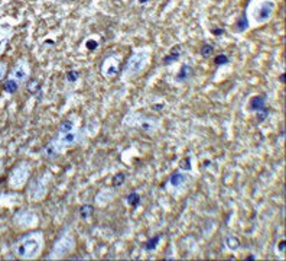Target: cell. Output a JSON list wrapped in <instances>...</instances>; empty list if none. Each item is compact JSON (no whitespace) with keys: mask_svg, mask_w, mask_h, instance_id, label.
<instances>
[{"mask_svg":"<svg viewBox=\"0 0 286 261\" xmlns=\"http://www.w3.org/2000/svg\"><path fill=\"white\" fill-rule=\"evenodd\" d=\"M44 247V235L42 232H29L19 238L13 244V253L21 260H33L42 251Z\"/></svg>","mask_w":286,"mask_h":261,"instance_id":"cell-1","label":"cell"},{"mask_svg":"<svg viewBox=\"0 0 286 261\" xmlns=\"http://www.w3.org/2000/svg\"><path fill=\"white\" fill-rule=\"evenodd\" d=\"M31 176V165L28 163H19L12 169L9 174V186L15 190L22 189L26 184V181Z\"/></svg>","mask_w":286,"mask_h":261,"instance_id":"cell-2","label":"cell"},{"mask_svg":"<svg viewBox=\"0 0 286 261\" xmlns=\"http://www.w3.org/2000/svg\"><path fill=\"white\" fill-rule=\"evenodd\" d=\"M149 54L145 51H137L127 61L126 68H125V76L126 77H135L136 74H139L145 68V65L148 63Z\"/></svg>","mask_w":286,"mask_h":261,"instance_id":"cell-3","label":"cell"},{"mask_svg":"<svg viewBox=\"0 0 286 261\" xmlns=\"http://www.w3.org/2000/svg\"><path fill=\"white\" fill-rule=\"evenodd\" d=\"M29 74H31L29 63H28L26 58L22 57L13 65V68L10 70V74H9L8 79H12V80H15V82H17L22 86L29 79Z\"/></svg>","mask_w":286,"mask_h":261,"instance_id":"cell-4","label":"cell"},{"mask_svg":"<svg viewBox=\"0 0 286 261\" xmlns=\"http://www.w3.org/2000/svg\"><path fill=\"white\" fill-rule=\"evenodd\" d=\"M74 248V238L70 234H63L56 239L55 245L51 250V258H59L68 254Z\"/></svg>","mask_w":286,"mask_h":261,"instance_id":"cell-5","label":"cell"},{"mask_svg":"<svg viewBox=\"0 0 286 261\" xmlns=\"http://www.w3.org/2000/svg\"><path fill=\"white\" fill-rule=\"evenodd\" d=\"M48 192V186H47V177L42 176V177H38L35 179L31 183V186L28 189V197L29 200H40L44 199V196L47 195Z\"/></svg>","mask_w":286,"mask_h":261,"instance_id":"cell-6","label":"cell"},{"mask_svg":"<svg viewBox=\"0 0 286 261\" xmlns=\"http://www.w3.org/2000/svg\"><path fill=\"white\" fill-rule=\"evenodd\" d=\"M273 10H275V3H273V2H270V0L263 2V3H260L257 8L254 9L253 21L257 25L264 24V22L269 21L270 16L273 15Z\"/></svg>","mask_w":286,"mask_h":261,"instance_id":"cell-7","label":"cell"},{"mask_svg":"<svg viewBox=\"0 0 286 261\" xmlns=\"http://www.w3.org/2000/svg\"><path fill=\"white\" fill-rule=\"evenodd\" d=\"M15 223L24 229L32 228L38 223V216L31 211H21L15 216Z\"/></svg>","mask_w":286,"mask_h":261,"instance_id":"cell-8","label":"cell"},{"mask_svg":"<svg viewBox=\"0 0 286 261\" xmlns=\"http://www.w3.org/2000/svg\"><path fill=\"white\" fill-rule=\"evenodd\" d=\"M101 70H103V74L106 77H113V76H116V74L119 73L120 70V64H119V60H116V57H110L107 58L106 61L103 63V67H101Z\"/></svg>","mask_w":286,"mask_h":261,"instance_id":"cell-9","label":"cell"},{"mask_svg":"<svg viewBox=\"0 0 286 261\" xmlns=\"http://www.w3.org/2000/svg\"><path fill=\"white\" fill-rule=\"evenodd\" d=\"M191 76H192V67L188 64L182 65L181 71H179V74L176 76V82H179V83L188 82V80L191 79Z\"/></svg>","mask_w":286,"mask_h":261,"instance_id":"cell-10","label":"cell"},{"mask_svg":"<svg viewBox=\"0 0 286 261\" xmlns=\"http://www.w3.org/2000/svg\"><path fill=\"white\" fill-rule=\"evenodd\" d=\"M181 54H182V51H181V47H174V49L171 51V54H168L165 60H164V64L165 65H169L175 63V61H178L179 57H181Z\"/></svg>","mask_w":286,"mask_h":261,"instance_id":"cell-11","label":"cell"},{"mask_svg":"<svg viewBox=\"0 0 286 261\" xmlns=\"http://www.w3.org/2000/svg\"><path fill=\"white\" fill-rule=\"evenodd\" d=\"M250 107L253 109L254 112L264 110V109H266V100H264L263 96H256V98L252 99V102H250Z\"/></svg>","mask_w":286,"mask_h":261,"instance_id":"cell-12","label":"cell"},{"mask_svg":"<svg viewBox=\"0 0 286 261\" xmlns=\"http://www.w3.org/2000/svg\"><path fill=\"white\" fill-rule=\"evenodd\" d=\"M19 87H21V84L17 82H15V80H12V79H6L5 83H3V89H5V91L9 93V95H15L16 91L19 90Z\"/></svg>","mask_w":286,"mask_h":261,"instance_id":"cell-13","label":"cell"},{"mask_svg":"<svg viewBox=\"0 0 286 261\" xmlns=\"http://www.w3.org/2000/svg\"><path fill=\"white\" fill-rule=\"evenodd\" d=\"M185 174H182V173H179V172H176V173H174L172 176H171V179H169V183L174 186V188H178V186H181L182 184L183 181H185Z\"/></svg>","mask_w":286,"mask_h":261,"instance_id":"cell-14","label":"cell"},{"mask_svg":"<svg viewBox=\"0 0 286 261\" xmlns=\"http://www.w3.org/2000/svg\"><path fill=\"white\" fill-rule=\"evenodd\" d=\"M93 213H94V209L90 204H84V206L79 208V216H81V219L88 220L93 216Z\"/></svg>","mask_w":286,"mask_h":261,"instance_id":"cell-15","label":"cell"},{"mask_svg":"<svg viewBox=\"0 0 286 261\" xmlns=\"http://www.w3.org/2000/svg\"><path fill=\"white\" fill-rule=\"evenodd\" d=\"M126 202H127V204H129V206H132V208H136L137 204L140 203V196H139V193H136V192H132L130 195H127Z\"/></svg>","mask_w":286,"mask_h":261,"instance_id":"cell-16","label":"cell"},{"mask_svg":"<svg viewBox=\"0 0 286 261\" xmlns=\"http://www.w3.org/2000/svg\"><path fill=\"white\" fill-rule=\"evenodd\" d=\"M71 130H74V122L70 121V119L64 121V122L58 126V134H67V132H71Z\"/></svg>","mask_w":286,"mask_h":261,"instance_id":"cell-17","label":"cell"},{"mask_svg":"<svg viewBox=\"0 0 286 261\" xmlns=\"http://www.w3.org/2000/svg\"><path fill=\"white\" fill-rule=\"evenodd\" d=\"M160 239H162L160 235H156V237H153L152 239H149V241L146 243V245H145V250H146V251H153V250L158 247L159 243H160Z\"/></svg>","mask_w":286,"mask_h":261,"instance_id":"cell-18","label":"cell"},{"mask_svg":"<svg viewBox=\"0 0 286 261\" xmlns=\"http://www.w3.org/2000/svg\"><path fill=\"white\" fill-rule=\"evenodd\" d=\"M137 126H139L140 129L146 130V132H152L153 128H155V122H153L152 119H145V121H142L140 123H137Z\"/></svg>","mask_w":286,"mask_h":261,"instance_id":"cell-19","label":"cell"},{"mask_svg":"<svg viewBox=\"0 0 286 261\" xmlns=\"http://www.w3.org/2000/svg\"><path fill=\"white\" fill-rule=\"evenodd\" d=\"M213 52H214V47L213 45H210V44H206V45H202V48H201V55L204 58H208L213 55Z\"/></svg>","mask_w":286,"mask_h":261,"instance_id":"cell-20","label":"cell"},{"mask_svg":"<svg viewBox=\"0 0 286 261\" xmlns=\"http://www.w3.org/2000/svg\"><path fill=\"white\" fill-rule=\"evenodd\" d=\"M247 19H246V16H243V17H240L237 21V25H236V31L237 32H244L247 29Z\"/></svg>","mask_w":286,"mask_h":261,"instance_id":"cell-21","label":"cell"},{"mask_svg":"<svg viewBox=\"0 0 286 261\" xmlns=\"http://www.w3.org/2000/svg\"><path fill=\"white\" fill-rule=\"evenodd\" d=\"M226 243H227V247L230 248V250H237L238 247H240V241H238L236 237H229L226 239Z\"/></svg>","mask_w":286,"mask_h":261,"instance_id":"cell-22","label":"cell"},{"mask_svg":"<svg viewBox=\"0 0 286 261\" xmlns=\"http://www.w3.org/2000/svg\"><path fill=\"white\" fill-rule=\"evenodd\" d=\"M28 90L31 91L32 95H35V93H40V84H39V82L33 80V82L28 83Z\"/></svg>","mask_w":286,"mask_h":261,"instance_id":"cell-23","label":"cell"},{"mask_svg":"<svg viewBox=\"0 0 286 261\" xmlns=\"http://www.w3.org/2000/svg\"><path fill=\"white\" fill-rule=\"evenodd\" d=\"M214 63L217 65H226L230 63V58L227 57L226 54H220V55H217V57H215Z\"/></svg>","mask_w":286,"mask_h":261,"instance_id":"cell-24","label":"cell"},{"mask_svg":"<svg viewBox=\"0 0 286 261\" xmlns=\"http://www.w3.org/2000/svg\"><path fill=\"white\" fill-rule=\"evenodd\" d=\"M78 77H79V73L77 71V70H70V71L67 73V80H68V82H71V83L77 82V80H78Z\"/></svg>","mask_w":286,"mask_h":261,"instance_id":"cell-25","label":"cell"},{"mask_svg":"<svg viewBox=\"0 0 286 261\" xmlns=\"http://www.w3.org/2000/svg\"><path fill=\"white\" fill-rule=\"evenodd\" d=\"M6 74H8V64L5 61H0V83L5 80Z\"/></svg>","mask_w":286,"mask_h":261,"instance_id":"cell-26","label":"cell"},{"mask_svg":"<svg viewBox=\"0 0 286 261\" xmlns=\"http://www.w3.org/2000/svg\"><path fill=\"white\" fill-rule=\"evenodd\" d=\"M125 180H126V176L125 174H116V177H114V180H113V184L116 186V188H119V186H121L123 183H125Z\"/></svg>","mask_w":286,"mask_h":261,"instance_id":"cell-27","label":"cell"},{"mask_svg":"<svg viewBox=\"0 0 286 261\" xmlns=\"http://www.w3.org/2000/svg\"><path fill=\"white\" fill-rule=\"evenodd\" d=\"M6 45H8V38H0V55L5 52Z\"/></svg>","mask_w":286,"mask_h":261,"instance_id":"cell-28","label":"cell"},{"mask_svg":"<svg viewBox=\"0 0 286 261\" xmlns=\"http://www.w3.org/2000/svg\"><path fill=\"white\" fill-rule=\"evenodd\" d=\"M86 45H87V48L90 49V51H95V49H97V47H98V42L91 41V40H90V41H87V44H86Z\"/></svg>","mask_w":286,"mask_h":261,"instance_id":"cell-29","label":"cell"},{"mask_svg":"<svg viewBox=\"0 0 286 261\" xmlns=\"http://www.w3.org/2000/svg\"><path fill=\"white\" fill-rule=\"evenodd\" d=\"M213 33L218 36V35H222V33H224V29H213Z\"/></svg>","mask_w":286,"mask_h":261,"instance_id":"cell-30","label":"cell"},{"mask_svg":"<svg viewBox=\"0 0 286 261\" xmlns=\"http://www.w3.org/2000/svg\"><path fill=\"white\" fill-rule=\"evenodd\" d=\"M285 241H282V243H280V247H279V248H280V251H283V250H285Z\"/></svg>","mask_w":286,"mask_h":261,"instance_id":"cell-31","label":"cell"},{"mask_svg":"<svg viewBox=\"0 0 286 261\" xmlns=\"http://www.w3.org/2000/svg\"><path fill=\"white\" fill-rule=\"evenodd\" d=\"M148 2H149V0H139V3H140V5H145V3H148Z\"/></svg>","mask_w":286,"mask_h":261,"instance_id":"cell-32","label":"cell"},{"mask_svg":"<svg viewBox=\"0 0 286 261\" xmlns=\"http://www.w3.org/2000/svg\"><path fill=\"white\" fill-rule=\"evenodd\" d=\"M63 2H67V0H63Z\"/></svg>","mask_w":286,"mask_h":261,"instance_id":"cell-33","label":"cell"}]
</instances>
